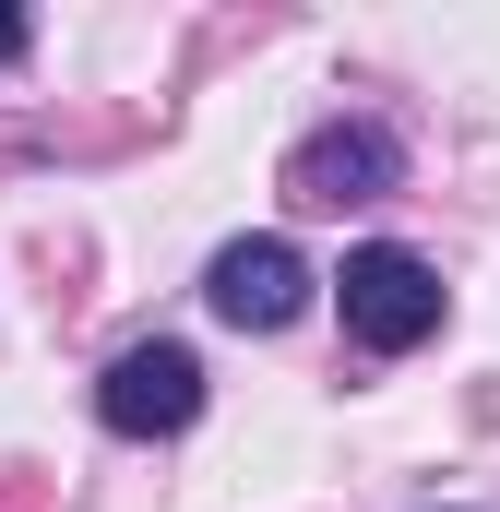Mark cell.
Here are the masks:
<instances>
[{
	"label": "cell",
	"mask_w": 500,
	"mask_h": 512,
	"mask_svg": "<svg viewBox=\"0 0 500 512\" xmlns=\"http://www.w3.org/2000/svg\"><path fill=\"white\" fill-rule=\"evenodd\" d=\"M334 310H346V334H358L370 358H405V346L441 334V262L370 239V251H346V274H334Z\"/></svg>",
	"instance_id": "6da1fadb"
},
{
	"label": "cell",
	"mask_w": 500,
	"mask_h": 512,
	"mask_svg": "<svg viewBox=\"0 0 500 512\" xmlns=\"http://www.w3.org/2000/svg\"><path fill=\"white\" fill-rule=\"evenodd\" d=\"M405 179V143L381 120H322L298 155H286V203L298 215H346V203H381Z\"/></svg>",
	"instance_id": "7a4b0ae2"
},
{
	"label": "cell",
	"mask_w": 500,
	"mask_h": 512,
	"mask_svg": "<svg viewBox=\"0 0 500 512\" xmlns=\"http://www.w3.org/2000/svg\"><path fill=\"white\" fill-rule=\"evenodd\" d=\"M96 417L120 429V441H179L191 417H203V358L191 346H120L108 358V382H96Z\"/></svg>",
	"instance_id": "3957f363"
},
{
	"label": "cell",
	"mask_w": 500,
	"mask_h": 512,
	"mask_svg": "<svg viewBox=\"0 0 500 512\" xmlns=\"http://www.w3.org/2000/svg\"><path fill=\"white\" fill-rule=\"evenodd\" d=\"M310 262L298 239H227V251L203 262V298H215V322H239V334H286L298 310H310Z\"/></svg>",
	"instance_id": "277c9868"
},
{
	"label": "cell",
	"mask_w": 500,
	"mask_h": 512,
	"mask_svg": "<svg viewBox=\"0 0 500 512\" xmlns=\"http://www.w3.org/2000/svg\"><path fill=\"white\" fill-rule=\"evenodd\" d=\"M0 60H24V12H0Z\"/></svg>",
	"instance_id": "5b68a950"
}]
</instances>
